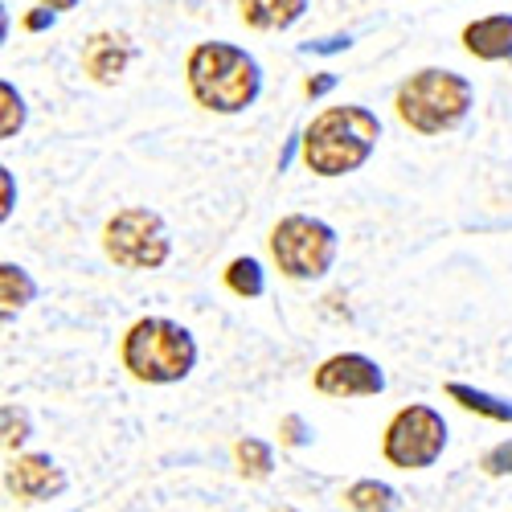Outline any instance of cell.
Instances as JSON below:
<instances>
[{"instance_id":"6da1fadb","label":"cell","mask_w":512,"mask_h":512,"mask_svg":"<svg viewBox=\"0 0 512 512\" xmlns=\"http://www.w3.org/2000/svg\"><path fill=\"white\" fill-rule=\"evenodd\" d=\"M381 140V119L377 111L361 107V103H340V107H324L320 115H312L308 127H300V160L312 177L336 181L349 177L357 168L369 164V156L377 152Z\"/></svg>"},{"instance_id":"7a4b0ae2","label":"cell","mask_w":512,"mask_h":512,"mask_svg":"<svg viewBox=\"0 0 512 512\" xmlns=\"http://www.w3.org/2000/svg\"><path fill=\"white\" fill-rule=\"evenodd\" d=\"M185 87L209 115H242L263 95V66L234 41H197L185 58Z\"/></svg>"},{"instance_id":"3957f363","label":"cell","mask_w":512,"mask_h":512,"mask_svg":"<svg viewBox=\"0 0 512 512\" xmlns=\"http://www.w3.org/2000/svg\"><path fill=\"white\" fill-rule=\"evenodd\" d=\"M476 107L472 78L447 66H422L394 91V115L414 136H447L467 123Z\"/></svg>"},{"instance_id":"277c9868","label":"cell","mask_w":512,"mask_h":512,"mask_svg":"<svg viewBox=\"0 0 512 512\" xmlns=\"http://www.w3.org/2000/svg\"><path fill=\"white\" fill-rule=\"evenodd\" d=\"M119 361L140 386H177L197 369V336L168 316H140L119 340Z\"/></svg>"},{"instance_id":"5b68a950","label":"cell","mask_w":512,"mask_h":512,"mask_svg":"<svg viewBox=\"0 0 512 512\" xmlns=\"http://www.w3.org/2000/svg\"><path fill=\"white\" fill-rule=\"evenodd\" d=\"M267 246H271V259L283 279L316 283L336 267L340 234L324 218H312V213H287V218H279L271 226Z\"/></svg>"},{"instance_id":"8992f818","label":"cell","mask_w":512,"mask_h":512,"mask_svg":"<svg viewBox=\"0 0 512 512\" xmlns=\"http://www.w3.org/2000/svg\"><path fill=\"white\" fill-rule=\"evenodd\" d=\"M103 254L119 271H160L173 259V234L148 205H123L103 222Z\"/></svg>"},{"instance_id":"52a82bcc","label":"cell","mask_w":512,"mask_h":512,"mask_svg":"<svg viewBox=\"0 0 512 512\" xmlns=\"http://www.w3.org/2000/svg\"><path fill=\"white\" fill-rule=\"evenodd\" d=\"M447 439H451L447 418L426 402H410L386 422L381 455H386V463L398 467V472H426V467H435L443 459Z\"/></svg>"},{"instance_id":"ba28073f","label":"cell","mask_w":512,"mask_h":512,"mask_svg":"<svg viewBox=\"0 0 512 512\" xmlns=\"http://www.w3.org/2000/svg\"><path fill=\"white\" fill-rule=\"evenodd\" d=\"M312 386H316V394L336 398V402L377 398V394H386V373L365 353H332L316 365Z\"/></svg>"},{"instance_id":"9c48e42d","label":"cell","mask_w":512,"mask_h":512,"mask_svg":"<svg viewBox=\"0 0 512 512\" xmlns=\"http://www.w3.org/2000/svg\"><path fill=\"white\" fill-rule=\"evenodd\" d=\"M70 476L66 467L54 459V455H41V451H29V455H17L9 459L5 467V488L17 504H46V500H58L66 492Z\"/></svg>"},{"instance_id":"30bf717a","label":"cell","mask_w":512,"mask_h":512,"mask_svg":"<svg viewBox=\"0 0 512 512\" xmlns=\"http://www.w3.org/2000/svg\"><path fill=\"white\" fill-rule=\"evenodd\" d=\"M127 62H132V41L123 33H95L87 41V50H82V74H87L95 87H115L123 78Z\"/></svg>"},{"instance_id":"8fae6325","label":"cell","mask_w":512,"mask_h":512,"mask_svg":"<svg viewBox=\"0 0 512 512\" xmlns=\"http://www.w3.org/2000/svg\"><path fill=\"white\" fill-rule=\"evenodd\" d=\"M459 41L480 62H512V13H488L467 21Z\"/></svg>"},{"instance_id":"7c38bea8","label":"cell","mask_w":512,"mask_h":512,"mask_svg":"<svg viewBox=\"0 0 512 512\" xmlns=\"http://www.w3.org/2000/svg\"><path fill=\"white\" fill-rule=\"evenodd\" d=\"M308 9H312V0H238L242 25L259 33H283L291 25H300Z\"/></svg>"},{"instance_id":"4fadbf2b","label":"cell","mask_w":512,"mask_h":512,"mask_svg":"<svg viewBox=\"0 0 512 512\" xmlns=\"http://www.w3.org/2000/svg\"><path fill=\"white\" fill-rule=\"evenodd\" d=\"M443 394L467 410V414H476V418H488V422H500V426H512V398H500L492 390H480V386H467V381H447Z\"/></svg>"},{"instance_id":"5bb4252c","label":"cell","mask_w":512,"mask_h":512,"mask_svg":"<svg viewBox=\"0 0 512 512\" xmlns=\"http://www.w3.org/2000/svg\"><path fill=\"white\" fill-rule=\"evenodd\" d=\"M222 279H226V287L238 295V300H263L267 295V271H263V263L254 259V254H238V259H230Z\"/></svg>"},{"instance_id":"9a60e30c","label":"cell","mask_w":512,"mask_h":512,"mask_svg":"<svg viewBox=\"0 0 512 512\" xmlns=\"http://www.w3.org/2000/svg\"><path fill=\"white\" fill-rule=\"evenodd\" d=\"M234 463H238V476L242 480H254V484L271 480V472H275V447L267 439L246 435V439L234 443Z\"/></svg>"},{"instance_id":"2e32d148","label":"cell","mask_w":512,"mask_h":512,"mask_svg":"<svg viewBox=\"0 0 512 512\" xmlns=\"http://www.w3.org/2000/svg\"><path fill=\"white\" fill-rule=\"evenodd\" d=\"M345 508L349 512H398V488L386 480H353L345 488Z\"/></svg>"},{"instance_id":"e0dca14e","label":"cell","mask_w":512,"mask_h":512,"mask_svg":"<svg viewBox=\"0 0 512 512\" xmlns=\"http://www.w3.org/2000/svg\"><path fill=\"white\" fill-rule=\"evenodd\" d=\"M33 300H37V279L25 267H17V263L0 267V304H5V316L29 308Z\"/></svg>"},{"instance_id":"ac0fdd59","label":"cell","mask_w":512,"mask_h":512,"mask_svg":"<svg viewBox=\"0 0 512 512\" xmlns=\"http://www.w3.org/2000/svg\"><path fill=\"white\" fill-rule=\"evenodd\" d=\"M0 103H5V119H0V136L13 140L21 127H25V95L13 87V82H0Z\"/></svg>"},{"instance_id":"d6986e66","label":"cell","mask_w":512,"mask_h":512,"mask_svg":"<svg viewBox=\"0 0 512 512\" xmlns=\"http://www.w3.org/2000/svg\"><path fill=\"white\" fill-rule=\"evenodd\" d=\"M0 418H5V451L13 455V451H21L29 443V414L9 402L5 410H0Z\"/></svg>"},{"instance_id":"ffe728a7","label":"cell","mask_w":512,"mask_h":512,"mask_svg":"<svg viewBox=\"0 0 512 512\" xmlns=\"http://www.w3.org/2000/svg\"><path fill=\"white\" fill-rule=\"evenodd\" d=\"M480 467H484V476H492V480L512 476V439H504V443L488 447V451H484V459H480Z\"/></svg>"},{"instance_id":"44dd1931","label":"cell","mask_w":512,"mask_h":512,"mask_svg":"<svg viewBox=\"0 0 512 512\" xmlns=\"http://www.w3.org/2000/svg\"><path fill=\"white\" fill-rule=\"evenodd\" d=\"M312 439V426L300 418V414H287L283 422H279V443L283 447H304Z\"/></svg>"},{"instance_id":"7402d4cb","label":"cell","mask_w":512,"mask_h":512,"mask_svg":"<svg viewBox=\"0 0 512 512\" xmlns=\"http://www.w3.org/2000/svg\"><path fill=\"white\" fill-rule=\"evenodd\" d=\"M353 46V37L349 33H336V37H324V41H308L304 54H340V50H349Z\"/></svg>"},{"instance_id":"603a6c76","label":"cell","mask_w":512,"mask_h":512,"mask_svg":"<svg viewBox=\"0 0 512 512\" xmlns=\"http://www.w3.org/2000/svg\"><path fill=\"white\" fill-rule=\"evenodd\" d=\"M332 87H336V74L324 70V74H312V78L304 82V95H308V99H324Z\"/></svg>"},{"instance_id":"cb8c5ba5","label":"cell","mask_w":512,"mask_h":512,"mask_svg":"<svg viewBox=\"0 0 512 512\" xmlns=\"http://www.w3.org/2000/svg\"><path fill=\"white\" fill-rule=\"evenodd\" d=\"M54 21H58V13H50V9H41V5L25 13V29H29V33H41V29H54Z\"/></svg>"},{"instance_id":"d4e9b609","label":"cell","mask_w":512,"mask_h":512,"mask_svg":"<svg viewBox=\"0 0 512 512\" xmlns=\"http://www.w3.org/2000/svg\"><path fill=\"white\" fill-rule=\"evenodd\" d=\"M0 185H5V205H0V218H13V205H17V197H13V168H0Z\"/></svg>"},{"instance_id":"484cf974","label":"cell","mask_w":512,"mask_h":512,"mask_svg":"<svg viewBox=\"0 0 512 512\" xmlns=\"http://www.w3.org/2000/svg\"><path fill=\"white\" fill-rule=\"evenodd\" d=\"M37 5H41V9H50V13H58V17H62V13L78 9V0H37Z\"/></svg>"},{"instance_id":"4316f807","label":"cell","mask_w":512,"mask_h":512,"mask_svg":"<svg viewBox=\"0 0 512 512\" xmlns=\"http://www.w3.org/2000/svg\"><path fill=\"white\" fill-rule=\"evenodd\" d=\"M279 512H291V508H279Z\"/></svg>"}]
</instances>
